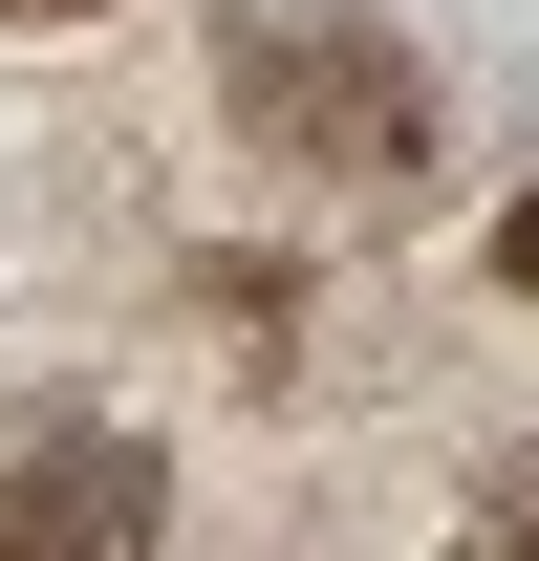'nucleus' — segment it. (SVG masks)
<instances>
[{
    "label": "nucleus",
    "instance_id": "1",
    "mask_svg": "<svg viewBox=\"0 0 539 561\" xmlns=\"http://www.w3.org/2000/svg\"><path fill=\"white\" fill-rule=\"evenodd\" d=\"M238 130L280 151V173H345V195H389V173H432V87H410V44H367V22H238Z\"/></svg>",
    "mask_w": 539,
    "mask_h": 561
},
{
    "label": "nucleus",
    "instance_id": "2",
    "mask_svg": "<svg viewBox=\"0 0 539 561\" xmlns=\"http://www.w3.org/2000/svg\"><path fill=\"white\" fill-rule=\"evenodd\" d=\"M151 518H173V476L130 411H87V389L0 411V561H151Z\"/></svg>",
    "mask_w": 539,
    "mask_h": 561
},
{
    "label": "nucleus",
    "instance_id": "5",
    "mask_svg": "<svg viewBox=\"0 0 539 561\" xmlns=\"http://www.w3.org/2000/svg\"><path fill=\"white\" fill-rule=\"evenodd\" d=\"M0 22H87V0H0Z\"/></svg>",
    "mask_w": 539,
    "mask_h": 561
},
{
    "label": "nucleus",
    "instance_id": "4",
    "mask_svg": "<svg viewBox=\"0 0 539 561\" xmlns=\"http://www.w3.org/2000/svg\"><path fill=\"white\" fill-rule=\"evenodd\" d=\"M496 280H518V302H539V195H518V216H496Z\"/></svg>",
    "mask_w": 539,
    "mask_h": 561
},
{
    "label": "nucleus",
    "instance_id": "3",
    "mask_svg": "<svg viewBox=\"0 0 539 561\" xmlns=\"http://www.w3.org/2000/svg\"><path fill=\"white\" fill-rule=\"evenodd\" d=\"M474 561H539V454H518L496 496H474Z\"/></svg>",
    "mask_w": 539,
    "mask_h": 561
}]
</instances>
